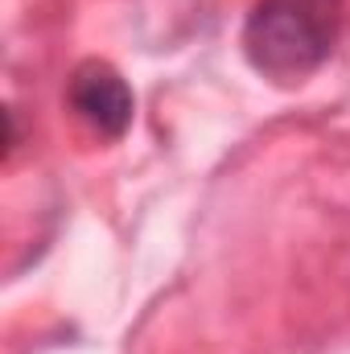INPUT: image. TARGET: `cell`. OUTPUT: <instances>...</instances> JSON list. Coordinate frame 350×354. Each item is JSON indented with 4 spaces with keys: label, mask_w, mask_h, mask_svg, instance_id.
<instances>
[{
    "label": "cell",
    "mask_w": 350,
    "mask_h": 354,
    "mask_svg": "<svg viewBox=\"0 0 350 354\" xmlns=\"http://www.w3.org/2000/svg\"><path fill=\"white\" fill-rule=\"evenodd\" d=\"M347 0H256L243 21V54L264 79L301 83L338 46Z\"/></svg>",
    "instance_id": "cell-1"
},
{
    "label": "cell",
    "mask_w": 350,
    "mask_h": 354,
    "mask_svg": "<svg viewBox=\"0 0 350 354\" xmlns=\"http://www.w3.org/2000/svg\"><path fill=\"white\" fill-rule=\"evenodd\" d=\"M66 99L75 107V115L87 124L91 132L107 136V140H120L128 128H132V115H136V99L124 83V75L99 58L83 62L75 75H71V87Z\"/></svg>",
    "instance_id": "cell-2"
}]
</instances>
